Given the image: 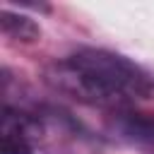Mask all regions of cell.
<instances>
[{
	"label": "cell",
	"mask_w": 154,
	"mask_h": 154,
	"mask_svg": "<svg viewBox=\"0 0 154 154\" xmlns=\"http://www.w3.org/2000/svg\"><path fill=\"white\" fill-rule=\"evenodd\" d=\"M0 26H2L5 36L14 38V41H24V43H31V41H36L41 36V29L31 17L12 12V10H2L0 12Z\"/></svg>",
	"instance_id": "obj_3"
},
{
	"label": "cell",
	"mask_w": 154,
	"mask_h": 154,
	"mask_svg": "<svg viewBox=\"0 0 154 154\" xmlns=\"http://www.w3.org/2000/svg\"><path fill=\"white\" fill-rule=\"evenodd\" d=\"M0 154H34V149H31V142H29L26 137H19V135H2Z\"/></svg>",
	"instance_id": "obj_4"
},
{
	"label": "cell",
	"mask_w": 154,
	"mask_h": 154,
	"mask_svg": "<svg viewBox=\"0 0 154 154\" xmlns=\"http://www.w3.org/2000/svg\"><path fill=\"white\" fill-rule=\"evenodd\" d=\"M111 130L116 132L118 140L128 142L130 147L142 149L144 154H154V116L135 111H116Z\"/></svg>",
	"instance_id": "obj_2"
},
{
	"label": "cell",
	"mask_w": 154,
	"mask_h": 154,
	"mask_svg": "<svg viewBox=\"0 0 154 154\" xmlns=\"http://www.w3.org/2000/svg\"><path fill=\"white\" fill-rule=\"evenodd\" d=\"M48 82L72 99L116 111L137 99H154V75L135 60L103 48L75 51L53 65Z\"/></svg>",
	"instance_id": "obj_1"
}]
</instances>
